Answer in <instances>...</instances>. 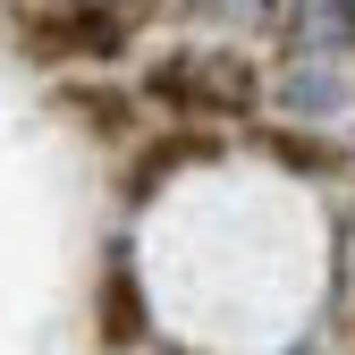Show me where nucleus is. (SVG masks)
Instances as JSON below:
<instances>
[{
    "instance_id": "1",
    "label": "nucleus",
    "mask_w": 355,
    "mask_h": 355,
    "mask_svg": "<svg viewBox=\"0 0 355 355\" xmlns=\"http://www.w3.org/2000/svg\"><path fill=\"white\" fill-rule=\"evenodd\" d=\"M110 17L102 9H60V17H26V42L34 51H51V60H102L110 51Z\"/></svg>"
}]
</instances>
